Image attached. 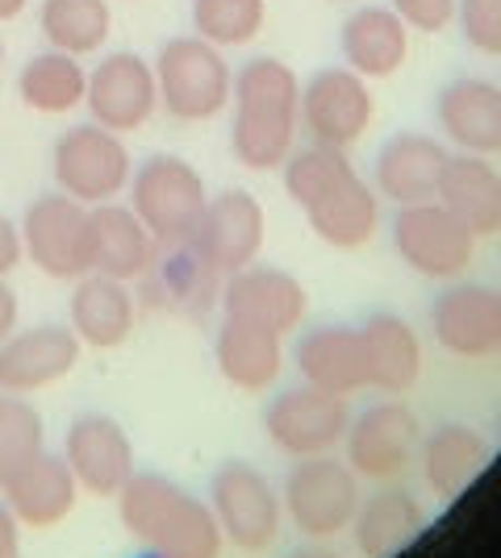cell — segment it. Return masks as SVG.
Returning a JSON list of instances; mask_svg holds the SVG:
<instances>
[{"label": "cell", "instance_id": "6da1fadb", "mask_svg": "<svg viewBox=\"0 0 501 558\" xmlns=\"http://www.w3.org/2000/svg\"><path fill=\"white\" fill-rule=\"evenodd\" d=\"M285 192L306 213L310 230L334 251H359L381 230V196L359 175L347 150L301 146L285 159Z\"/></svg>", "mask_w": 501, "mask_h": 558}, {"label": "cell", "instance_id": "7a4b0ae2", "mask_svg": "<svg viewBox=\"0 0 501 558\" xmlns=\"http://www.w3.org/2000/svg\"><path fill=\"white\" fill-rule=\"evenodd\" d=\"M301 134V75L276 54H255L235 71L230 155L247 171H281Z\"/></svg>", "mask_w": 501, "mask_h": 558}, {"label": "cell", "instance_id": "3957f363", "mask_svg": "<svg viewBox=\"0 0 501 558\" xmlns=\"http://www.w3.org/2000/svg\"><path fill=\"white\" fill-rule=\"evenodd\" d=\"M118 517L126 534L159 558H222L226 546L214 509L159 471L130 475V484L118 492Z\"/></svg>", "mask_w": 501, "mask_h": 558}, {"label": "cell", "instance_id": "277c9868", "mask_svg": "<svg viewBox=\"0 0 501 558\" xmlns=\"http://www.w3.org/2000/svg\"><path fill=\"white\" fill-rule=\"evenodd\" d=\"M151 68H155L159 109L167 117H176L184 125H201L230 109L235 63L214 43H205L196 34H176L159 47Z\"/></svg>", "mask_w": 501, "mask_h": 558}, {"label": "cell", "instance_id": "5b68a950", "mask_svg": "<svg viewBox=\"0 0 501 558\" xmlns=\"http://www.w3.org/2000/svg\"><path fill=\"white\" fill-rule=\"evenodd\" d=\"M126 192H130V209L139 213V221L151 230L159 246L189 242L201 213L210 205L205 175L171 150H155L143 163H134Z\"/></svg>", "mask_w": 501, "mask_h": 558}, {"label": "cell", "instance_id": "8992f818", "mask_svg": "<svg viewBox=\"0 0 501 558\" xmlns=\"http://www.w3.org/2000/svg\"><path fill=\"white\" fill-rule=\"evenodd\" d=\"M50 175L59 192H68L72 201L93 209V205L118 201L130 187L134 155L121 134L96 121H80V125H68L50 146Z\"/></svg>", "mask_w": 501, "mask_h": 558}, {"label": "cell", "instance_id": "52a82bcc", "mask_svg": "<svg viewBox=\"0 0 501 558\" xmlns=\"http://www.w3.org/2000/svg\"><path fill=\"white\" fill-rule=\"evenodd\" d=\"M210 509L222 537L242 555H267L285 530V500L260 466L230 459L210 480Z\"/></svg>", "mask_w": 501, "mask_h": 558}, {"label": "cell", "instance_id": "ba28073f", "mask_svg": "<svg viewBox=\"0 0 501 558\" xmlns=\"http://www.w3.org/2000/svg\"><path fill=\"white\" fill-rule=\"evenodd\" d=\"M25 258L50 279H80L93 271V217L68 192H43L22 213Z\"/></svg>", "mask_w": 501, "mask_h": 558}, {"label": "cell", "instance_id": "9c48e42d", "mask_svg": "<svg viewBox=\"0 0 501 558\" xmlns=\"http://www.w3.org/2000/svg\"><path fill=\"white\" fill-rule=\"evenodd\" d=\"M285 512L297 534L310 542H331L347 534L359 512V475L331 454L297 459L285 480Z\"/></svg>", "mask_w": 501, "mask_h": 558}, {"label": "cell", "instance_id": "30bf717a", "mask_svg": "<svg viewBox=\"0 0 501 558\" xmlns=\"http://www.w3.org/2000/svg\"><path fill=\"white\" fill-rule=\"evenodd\" d=\"M372 84L351 68H318L301 80V134L318 146L351 150L372 130Z\"/></svg>", "mask_w": 501, "mask_h": 558}, {"label": "cell", "instance_id": "8fae6325", "mask_svg": "<svg viewBox=\"0 0 501 558\" xmlns=\"http://www.w3.org/2000/svg\"><path fill=\"white\" fill-rule=\"evenodd\" d=\"M351 425L347 396L322 392L313 384H297L272 396V404L263 409V429L267 442L288 459H313V454H331L334 446H343Z\"/></svg>", "mask_w": 501, "mask_h": 558}, {"label": "cell", "instance_id": "7c38bea8", "mask_svg": "<svg viewBox=\"0 0 501 558\" xmlns=\"http://www.w3.org/2000/svg\"><path fill=\"white\" fill-rule=\"evenodd\" d=\"M389 233H393L397 258L422 279L452 283L473 267V255H477V238L464 230L439 201L402 205Z\"/></svg>", "mask_w": 501, "mask_h": 558}, {"label": "cell", "instance_id": "4fadbf2b", "mask_svg": "<svg viewBox=\"0 0 501 558\" xmlns=\"http://www.w3.org/2000/svg\"><path fill=\"white\" fill-rule=\"evenodd\" d=\"M88 121L114 130V134H134L151 117L159 113V88H155V68L139 50H105L88 68V93H84Z\"/></svg>", "mask_w": 501, "mask_h": 558}, {"label": "cell", "instance_id": "5bb4252c", "mask_svg": "<svg viewBox=\"0 0 501 558\" xmlns=\"http://www.w3.org/2000/svg\"><path fill=\"white\" fill-rule=\"evenodd\" d=\"M263 238H267V217H263L260 196H251L247 187H226V192L210 196L189 242L192 251L226 279L260 258Z\"/></svg>", "mask_w": 501, "mask_h": 558}, {"label": "cell", "instance_id": "9a60e30c", "mask_svg": "<svg viewBox=\"0 0 501 558\" xmlns=\"http://www.w3.org/2000/svg\"><path fill=\"white\" fill-rule=\"evenodd\" d=\"M306 308H310V296H306L301 279L281 271V267L251 263V267L222 279V313L230 322H247V326L267 329L276 338H285L301 326Z\"/></svg>", "mask_w": 501, "mask_h": 558}, {"label": "cell", "instance_id": "2e32d148", "mask_svg": "<svg viewBox=\"0 0 501 558\" xmlns=\"http://www.w3.org/2000/svg\"><path fill=\"white\" fill-rule=\"evenodd\" d=\"M63 463L72 466L75 484L88 496L118 500V492L134 475V442L114 417L80 413L63 438Z\"/></svg>", "mask_w": 501, "mask_h": 558}, {"label": "cell", "instance_id": "e0dca14e", "mask_svg": "<svg viewBox=\"0 0 501 558\" xmlns=\"http://www.w3.org/2000/svg\"><path fill=\"white\" fill-rule=\"evenodd\" d=\"M418 417L409 413L402 400H384L363 409L347 425V466L359 480H397L414 454H418Z\"/></svg>", "mask_w": 501, "mask_h": 558}, {"label": "cell", "instance_id": "ac0fdd59", "mask_svg": "<svg viewBox=\"0 0 501 558\" xmlns=\"http://www.w3.org/2000/svg\"><path fill=\"white\" fill-rule=\"evenodd\" d=\"M448 142L434 134H418V130H402L384 142L372 159V187L389 205H422L439 196L443 171H448Z\"/></svg>", "mask_w": 501, "mask_h": 558}, {"label": "cell", "instance_id": "d6986e66", "mask_svg": "<svg viewBox=\"0 0 501 558\" xmlns=\"http://www.w3.org/2000/svg\"><path fill=\"white\" fill-rule=\"evenodd\" d=\"M80 338L72 326H29L13 329L0 342V392L29 396L55 388L59 379H68L72 367L80 363Z\"/></svg>", "mask_w": 501, "mask_h": 558}, {"label": "cell", "instance_id": "ffe728a7", "mask_svg": "<svg viewBox=\"0 0 501 558\" xmlns=\"http://www.w3.org/2000/svg\"><path fill=\"white\" fill-rule=\"evenodd\" d=\"M434 342L455 359H489L498 354L501 292L485 283H448L430 304Z\"/></svg>", "mask_w": 501, "mask_h": 558}, {"label": "cell", "instance_id": "44dd1931", "mask_svg": "<svg viewBox=\"0 0 501 558\" xmlns=\"http://www.w3.org/2000/svg\"><path fill=\"white\" fill-rule=\"evenodd\" d=\"M439 134L464 155H501V84L485 75H455L434 96Z\"/></svg>", "mask_w": 501, "mask_h": 558}, {"label": "cell", "instance_id": "7402d4cb", "mask_svg": "<svg viewBox=\"0 0 501 558\" xmlns=\"http://www.w3.org/2000/svg\"><path fill=\"white\" fill-rule=\"evenodd\" d=\"M409 29L389 4H356L338 25L343 68L372 80H393L409 59Z\"/></svg>", "mask_w": 501, "mask_h": 558}, {"label": "cell", "instance_id": "603a6c76", "mask_svg": "<svg viewBox=\"0 0 501 558\" xmlns=\"http://www.w3.org/2000/svg\"><path fill=\"white\" fill-rule=\"evenodd\" d=\"M143 304L159 313H205L222 296V276L192 251V242L155 246V258L143 276Z\"/></svg>", "mask_w": 501, "mask_h": 558}, {"label": "cell", "instance_id": "cb8c5ba5", "mask_svg": "<svg viewBox=\"0 0 501 558\" xmlns=\"http://www.w3.org/2000/svg\"><path fill=\"white\" fill-rule=\"evenodd\" d=\"M68 322H72L75 338L93 350H118L130 333H134V322H139V296L130 292L126 279L100 276V271H88V276L75 279L72 301H68Z\"/></svg>", "mask_w": 501, "mask_h": 558}, {"label": "cell", "instance_id": "d4e9b609", "mask_svg": "<svg viewBox=\"0 0 501 558\" xmlns=\"http://www.w3.org/2000/svg\"><path fill=\"white\" fill-rule=\"evenodd\" d=\"M4 505L9 512L29 525V530H50L59 521H68V512L75 509V496H80V484H75L72 466L63 463V454H50L43 450L38 459L29 463L4 484Z\"/></svg>", "mask_w": 501, "mask_h": 558}, {"label": "cell", "instance_id": "484cf974", "mask_svg": "<svg viewBox=\"0 0 501 558\" xmlns=\"http://www.w3.org/2000/svg\"><path fill=\"white\" fill-rule=\"evenodd\" d=\"M473 238L501 233V171L485 155H452L434 196Z\"/></svg>", "mask_w": 501, "mask_h": 558}, {"label": "cell", "instance_id": "4316f807", "mask_svg": "<svg viewBox=\"0 0 501 558\" xmlns=\"http://www.w3.org/2000/svg\"><path fill=\"white\" fill-rule=\"evenodd\" d=\"M363 342V367L368 388H381L384 396H406L422 375V342L418 329L402 313H372L359 326Z\"/></svg>", "mask_w": 501, "mask_h": 558}, {"label": "cell", "instance_id": "83f0119b", "mask_svg": "<svg viewBox=\"0 0 501 558\" xmlns=\"http://www.w3.org/2000/svg\"><path fill=\"white\" fill-rule=\"evenodd\" d=\"M297 372L306 384L334 396H356L368 388L359 326H313L297 342Z\"/></svg>", "mask_w": 501, "mask_h": 558}, {"label": "cell", "instance_id": "f1b7e54d", "mask_svg": "<svg viewBox=\"0 0 501 558\" xmlns=\"http://www.w3.org/2000/svg\"><path fill=\"white\" fill-rule=\"evenodd\" d=\"M88 217H93V271L134 283L151 267L159 242L139 221V213L118 201L93 205Z\"/></svg>", "mask_w": 501, "mask_h": 558}, {"label": "cell", "instance_id": "f546056e", "mask_svg": "<svg viewBox=\"0 0 501 558\" xmlns=\"http://www.w3.org/2000/svg\"><path fill=\"white\" fill-rule=\"evenodd\" d=\"M351 530H356V546L363 558H397L427 530V509L414 492L384 488L359 505Z\"/></svg>", "mask_w": 501, "mask_h": 558}, {"label": "cell", "instance_id": "4dcf8cb0", "mask_svg": "<svg viewBox=\"0 0 501 558\" xmlns=\"http://www.w3.org/2000/svg\"><path fill=\"white\" fill-rule=\"evenodd\" d=\"M214 359H217V372L226 375L239 392H267L281 379V372H285V347H281V338L267 333V329L247 326V322H230V317H222Z\"/></svg>", "mask_w": 501, "mask_h": 558}, {"label": "cell", "instance_id": "1f68e13d", "mask_svg": "<svg viewBox=\"0 0 501 558\" xmlns=\"http://www.w3.org/2000/svg\"><path fill=\"white\" fill-rule=\"evenodd\" d=\"M88 93V68L68 50H38L17 68V96L29 113L63 117L75 113Z\"/></svg>", "mask_w": 501, "mask_h": 558}, {"label": "cell", "instance_id": "d6a6232c", "mask_svg": "<svg viewBox=\"0 0 501 558\" xmlns=\"http://www.w3.org/2000/svg\"><path fill=\"white\" fill-rule=\"evenodd\" d=\"M485 466H489V442L473 425L448 421L422 446V475H427V488L439 500H455Z\"/></svg>", "mask_w": 501, "mask_h": 558}, {"label": "cell", "instance_id": "836d02e7", "mask_svg": "<svg viewBox=\"0 0 501 558\" xmlns=\"http://www.w3.org/2000/svg\"><path fill=\"white\" fill-rule=\"evenodd\" d=\"M38 34L47 38V47L88 59V54H100L114 34V9L109 0H43Z\"/></svg>", "mask_w": 501, "mask_h": 558}, {"label": "cell", "instance_id": "e575fe53", "mask_svg": "<svg viewBox=\"0 0 501 558\" xmlns=\"http://www.w3.org/2000/svg\"><path fill=\"white\" fill-rule=\"evenodd\" d=\"M192 34L222 50L251 47L267 25V0H192Z\"/></svg>", "mask_w": 501, "mask_h": 558}, {"label": "cell", "instance_id": "d590c367", "mask_svg": "<svg viewBox=\"0 0 501 558\" xmlns=\"http://www.w3.org/2000/svg\"><path fill=\"white\" fill-rule=\"evenodd\" d=\"M47 450L43 413L29 404V396L0 392V488L22 471L29 459Z\"/></svg>", "mask_w": 501, "mask_h": 558}, {"label": "cell", "instance_id": "8d00e7d4", "mask_svg": "<svg viewBox=\"0 0 501 558\" xmlns=\"http://www.w3.org/2000/svg\"><path fill=\"white\" fill-rule=\"evenodd\" d=\"M455 25L477 54L501 59V0H460L455 4Z\"/></svg>", "mask_w": 501, "mask_h": 558}, {"label": "cell", "instance_id": "74e56055", "mask_svg": "<svg viewBox=\"0 0 501 558\" xmlns=\"http://www.w3.org/2000/svg\"><path fill=\"white\" fill-rule=\"evenodd\" d=\"M455 4L460 0H389V9L418 34H443L455 25Z\"/></svg>", "mask_w": 501, "mask_h": 558}, {"label": "cell", "instance_id": "f35d334b", "mask_svg": "<svg viewBox=\"0 0 501 558\" xmlns=\"http://www.w3.org/2000/svg\"><path fill=\"white\" fill-rule=\"evenodd\" d=\"M25 258V246H22V226L9 217V213H0V279H9L17 267H22Z\"/></svg>", "mask_w": 501, "mask_h": 558}, {"label": "cell", "instance_id": "ab89813d", "mask_svg": "<svg viewBox=\"0 0 501 558\" xmlns=\"http://www.w3.org/2000/svg\"><path fill=\"white\" fill-rule=\"evenodd\" d=\"M0 558H25L22 555V521L9 512L4 500H0Z\"/></svg>", "mask_w": 501, "mask_h": 558}, {"label": "cell", "instance_id": "60d3db41", "mask_svg": "<svg viewBox=\"0 0 501 558\" xmlns=\"http://www.w3.org/2000/svg\"><path fill=\"white\" fill-rule=\"evenodd\" d=\"M17 317H22V304H17V292L9 288V279H0V342L17 329Z\"/></svg>", "mask_w": 501, "mask_h": 558}, {"label": "cell", "instance_id": "b9f144b4", "mask_svg": "<svg viewBox=\"0 0 501 558\" xmlns=\"http://www.w3.org/2000/svg\"><path fill=\"white\" fill-rule=\"evenodd\" d=\"M288 558H343V555H338L334 546H297Z\"/></svg>", "mask_w": 501, "mask_h": 558}, {"label": "cell", "instance_id": "7bdbcfd3", "mask_svg": "<svg viewBox=\"0 0 501 558\" xmlns=\"http://www.w3.org/2000/svg\"><path fill=\"white\" fill-rule=\"evenodd\" d=\"M25 4H29V0H0V25L13 22V17H22Z\"/></svg>", "mask_w": 501, "mask_h": 558}, {"label": "cell", "instance_id": "ee69618b", "mask_svg": "<svg viewBox=\"0 0 501 558\" xmlns=\"http://www.w3.org/2000/svg\"><path fill=\"white\" fill-rule=\"evenodd\" d=\"M0 68H4V38H0Z\"/></svg>", "mask_w": 501, "mask_h": 558}, {"label": "cell", "instance_id": "f6af8a7d", "mask_svg": "<svg viewBox=\"0 0 501 558\" xmlns=\"http://www.w3.org/2000/svg\"><path fill=\"white\" fill-rule=\"evenodd\" d=\"M326 4H356V0H326Z\"/></svg>", "mask_w": 501, "mask_h": 558}, {"label": "cell", "instance_id": "bcb514c9", "mask_svg": "<svg viewBox=\"0 0 501 558\" xmlns=\"http://www.w3.org/2000/svg\"><path fill=\"white\" fill-rule=\"evenodd\" d=\"M139 558H159V555H151V550H143V555H139Z\"/></svg>", "mask_w": 501, "mask_h": 558}, {"label": "cell", "instance_id": "7dc6e473", "mask_svg": "<svg viewBox=\"0 0 501 558\" xmlns=\"http://www.w3.org/2000/svg\"><path fill=\"white\" fill-rule=\"evenodd\" d=\"M498 354H501V329H498Z\"/></svg>", "mask_w": 501, "mask_h": 558}]
</instances>
